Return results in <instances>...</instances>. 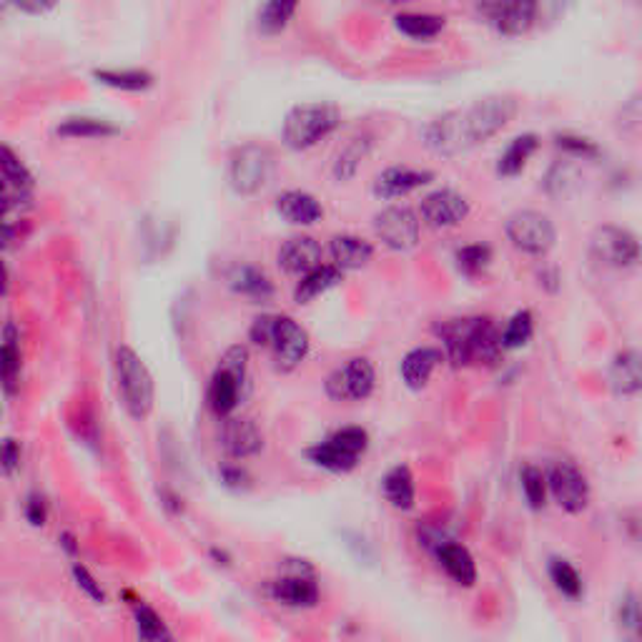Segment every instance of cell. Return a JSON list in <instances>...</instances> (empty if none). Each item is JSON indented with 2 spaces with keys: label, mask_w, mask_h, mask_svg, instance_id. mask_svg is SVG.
I'll return each mask as SVG.
<instances>
[{
  "label": "cell",
  "mask_w": 642,
  "mask_h": 642,
  "mask_svg": "<svg viewBox=\"0 0 642 642\" xmlns=\"http://www.w3.org/2000/svg\"><path fill=\"white\" fill-rule=\"evenodd\" d=\"M269 595L279 605L301 610V607H316V602H319V585L309 575H286L271 582Z\"/></svg>",
  "instance_id": "cell-24"
},
{
  "label": "cell",
  "mask_w": 642,
  "mask_h": 642,
  "mask_svg": "<svg viewBox=\"0 0 642 642\" xmlns=\"http://www.w3.org/2000/svg\"><path fill=\"white\" fill-rule=\"evenodd\" d=\"M56 133L63 138H108L116 136L118 126L101 118H68L56 128Z\"/></svg>",
  "instance_id": "cell-40"
},
{
  "label": "cell",
  "mask_w": 642,
  "mask_h": 642,
  "mask_svg": "<svg viewBox=\"0 0 642 642\" xmlns=\"http://www.w3.org/2000/svg\"><path fill=\"white\" fill-rule=\"evenodd\" d=\"M442 362H447V359H444L442 349L437 347L409 349V352L404 354L402 364H399V374H402L404 387L412 389V392H422Z\"/></svg>",
  "instance_id": "cell-19"
},
{
  "label": "cell",
  "mask_w": 642,
  "mask_h": 642,
  "mask_svg": "<svg viewBox=\"0 0 642 642\" xmlns=\"http://www.w3.org/2000/svg\"><path fill=\"white\" fill-rule=\"evenodd\" d=\"M369 151H372V138L369 136L352 138V141L342 148L337 161H334V176H337L339 181L352 179V176L359 171V166H362L364 158H367Z\"/></svg>",
  "instance_id": "cell-37"
},
{
  "label": "cell",
  "mask_w": 642,
  "mask_h": 642,
  "mask_svg": "<svg viewBox=\"0 0 642 642\" xmlns=\"http://www.w3.org/2000/svg\"><path fill=\"white\" fill-rule=\"evenodd\" d=\"M372 226L377 239L397 254L417 249L419 239H422V219L417 211L404 204L384 206L379 214H374Z\"/></svg>",
  "instance_id": "cell-10"
},
{
  "label": "cell",
  "mask_w": 642,
  "mask_h": 642,
  "mask_svg": "<svg viewBox=\"0 0 642 642\" xmlns=\"http://www.w3.org/2000/svg\"><path fill=\"white\" fill-rule=\"evenodd\" d=\"M23 515H26V520L31 522L33 527L46 525V520H48L46 497H41L38 492H31V495L26 497V505H23Z\"/></svg>",
  "instance_id": "cell-45"
},
{
  "label": "cell",
  "mask_w": 642,
  "mask_h": 642,
  "mask_svg": "<svg viewBox=\"0 0 642 642\" xmlns=\"http://www.w3.org/2000/svg\"><path fill=\"white\" fill-rule=\"evenodd\" d=\"M537 279H540V286L547 294H557V291L562 289V274L557 266H545V269L537 274Z\"/></svg>",
  "instance_id": "cell-48"
},
{
  "label": "cell",
  "mask_w": 642,
  "mask_h": 642,
  "mask_svg": "<svg viewBox=\"0 0 642 642\" xmlns=\"http://www.w3.org/2000/svg\"><path fill=\"white\" fill-rule=\"evenodd\" d=\"M382 495L394 510L412 512L417 507V477L404 462L394 464L382 477Z\"/></svg>",
  "instance_id": "cell-21"
},
{
  "label": "cell",
  "mask_w": 642,
  "mask_h": 642,
  "mask_svg": "<svg viewBox=\"0 0 642 642\" xmlns=\"http://www.w3.org/2000/svg\"><path fill=\"white\" fill-rule=\"evenodd\" d=\"M434 171L429 169H414V166H389L382 174L374 179V196L382 201L404 199V196L414 194L422 186L432 184Z\"/></svg>",
  "instance_id": "cell-17"
},
{
  "label": "cell",
  "mask_w": 642,
  "mask_h": 642,
  "mask_svg": "<svg viewBox=\"0 0 642 642\" xmlns=\"http://www.w3.org/2000/svg\"><path fill=\"white\" fill-rule=\"evenodd\" d=\"M332 402H364L377 389V369L367 357H352L339 364L324 382Z\"/></svg>",
  "instance_id": "cell-9"
},
{
  "label": "cell",
  "mask_w": 642,
  "mask_h": 642,
  "mask_svg": "<svg viewBox=\"0 0 642 642\" xmlns=\"http://www.w3.org/2000/svg\"><path fill=\"white\" fill-rule=\"evenodd\" d=\"M219 477L229 490H244V487H249V472L244 467H239V464H224L219 469Z\"/></svg>",
  "instance_id": "cell-46"
},
{
  "label": "cell",
  "mask_w": 642,
  "mask_h": 642,
  "mask_svg": "<svg viewBox=\"0 0 642 642\" xmlns=\"http://www.w3.org/2000/svg\"><path fill=\"white\" fill-rule=\"evenodd\" d=\"M276 316L279 314H261L251 321L249 339L254 347H261V349L271 347V339H274V329H276Z\"/></svg>",
  "instance_id": "cell-43"
},
{
  "label": "cell",
  "mask_w": 642,
  "mask_h": 642,
  "mask_svg": "<svg viewBox=\"0 0 642 642\" xmlns=\"http://www.w3.org/2000/svg\"><path fill=\"white\" fill-rule=\"evenodd\" d=\"M329 256L337 269L359 271L374 259V246L357 234H337L329 241Z\"/></svg>",
  "instance_id": "cell-23"
},
{
  "label": "cell",
  "mask_w": 642,
  "mask_h": 642,
  "mask_svg": "<svg viewBox=\"0 0 642 642\" xmlns=\"http://www.w3.org/2000/svg\"><path fill=\"white\" fill-rule=\"evenodd\" d=\"M422 138L424 146L437 153V156H457V153L469 151L459 108L457 111H447L442 113V116L432 118V121L422 128Z\"/></svg>",
  "instance_id": "cell-14"
},
{
  "label": "cell",
  "mask_w": 642,
  "mask_h": 642,
  "mask_svg": "<svg viewBox=\"0 0 642 642\" xmlns=\"http://www.w3.org/2000/svg\"><path fill=\"white\" fill-rule=\"evenodd\" d=\"M276 211H279L281 219H286L294 226H311L324 216L319 199L311 196L309 191L299 189H289L276 196Z\"/></svg>",
  "instance_id": "cell-25"
},
{
  "label": "cell",
  "mask_w": 642,
  "mask_h": 642,
  "mask_svg": "<svg viewBox=\"0 0 642 642\" xmlns=\"http://www.w3.org/2000/svg\"><path fill=\"white\" fill-rule=\"evenodd\" d=\"M221 447L229 457L234 459H249L261 452L264 447V437H261L259 427L251 419H224L221 427Z\"/></svg>",
  "instance_id": "cell-20"
},
{
  "label": "cell",
  "mask_w": 642,
  "mask_h": 642,
  "mask_svg": "<svg viewBox=\"0 0 642 642\" xmlns=\"http://www.w3.org/2000/svg\"><path fill=\"white\" fill-rule=\"evenodd\" d=\"M342 123V113L334 103H301L284 116L281 141L291 151H306L332 136Z\"/></svg>",
  "instance_id": "cell-1"
},
{
  "label": "cell",
  "mask_w": 642,
  "mask_h": 642,
  "mask_svg": "<svg viewBox=\"0 0 642 642\" xmlns=\"http://www.w3.org/2000/svg\"><path fill=\"white\" fill-rule=\"evenodd\" d=\"M61 545L66 547L68 555H76L78 552V545H76V537L71 535V532H66V535H61Z\"/></svg>",
  "instance_id": "cell-49"
},
{
  "label": "cell",
  "mask_w": 642,
  "mask_h": 642,
  "mask_svg": "<svg viewBox=\"0 0 642 642\" xmlns=\"http://www.w3.org/2000/svg\"><path fill=\"white\" fill-rule=\"evenodd\" d=\"M93 78L98 83L108 88H116V91H148L153 86V76L148 71H141V68H123V71H93Z\"/></svg>",
  "instance_id": "cell-34"
},
{
  "label": "cell",
  "mask_w": 642,
  "mask_h": 642,
  "mask_svg": "<svg viewBox=\"0 0 642 642\" xmlns=\"http://www.w3.org/2000/svg\"><path fill=\"white\" fill-rule=\"evenodd\" d=\"M617 622L622 630L630 637H635L637 642H642V595L635 590L622 592V597L617 600L615 607Z\"/></svg>",
  "instance_id": "cell-39"
},
{
  "label": "cell",
  "mask_w": 642,
  "mask_h": 642,
  "mask_svg": "<svg viewBox=\"0 0 642 642\" xmlns=\"http://www.w3.org/2000/svg\"><path fill=\"white\" fill-rule=\"evenodd\" d=\"M116 379L118 394H121L126 412L138 422L146 419L151 414L153 402H156V387H153V377L148 367L131 347H118Z\"/></svg>",
  "instance_id": "cell-4"
},
{
  "label": "cell",
  "mask_w": 642,
  "mask_h": 642,
  "mask_svg": "<svg viewBox=\"0 0 642 642\" xmlns=\"http://www.w3.org/2000/svg\"><path fill=\"white\" fill-rule=\"evenodd\" d=\"M133 620H136V632L141 642H171L161 615L143 600H133Z\"/></svg>",
  "instance_id": "cell-35"
},
{
  "label": "cell",
  "mask_w": 642,
  "mask_h": 642,
  "mask_svg": "<svg viewBox=\"0 0 642 642\" xmlns=\"http://www.w3.org/2000/svg\"><path fill=\"white\" fill-rule=\"evenodd\" d=\"M271 354H274L276 369L281 372H291L299 367L309 354V334L301 327L299 321H294L291 316L279 314L276 316V329L274 339H271Z\"/></svg>",
  "instance_id": "cell-13"
},
{
  "label": "cell",
  "mask_w": 642,
  "mask_h": 642,
  "mask_svg": "<svg viewBox=\"0 0 642 642\" xmlns=\"http://www.w3.org/2000/svg\"><path fill=\"white\" fill-rule=\"evenodd\" d=\"M296 13V3H284V0H271V3H264L259 8V16H256V23H259V31L264 36H276V33L284 31L289 26V21Z\"/></svg>",
  "instance_id": "cell-41"
},
{
  "label": "cell",
  "mask_w": 642,
  "mask_h": 642,
  "mask_svg": "<svg viewBox=\"0 0 642 642\" xmlns=\"http://www.w3.org/2000/svg\"><path fill=\"white\" fill-rule=\"evenodd\" d=\"M537 148H540V136L537 133H520V136L512 138L505 146V151L497 158V174L502 179H515L525 171V166L530 164V158L535 156Z\"/></svg>",
  "instance_id": "cell-26"
},
{
  "label": "cell",
  "mask_w": 642,
  "mask_h": 642,
  "mask_svg": "<svg viewBox=\"0 0 642 642\" xmlns=\"http://www.w3.org/2000/svg\"><path fill=\"white\" fill-rule=\"evenodd\" d=\"M276 169L274 151L261 143H244L234 148L226 166V179L229 186L239 196H254L271 181Z\"/></svg>",
  "instance_id": "cell-5"
},
{
  "label": "cell",
  "mask_w": 642,
  "mask_h": 642,
  "mask_svg": "<svg viewBox=\"0 0 642 642\" xmlns=\"http://www.w3.org/2000/svg\"><path fill=\"white\" fill-rule=\"evenodd\" d=\"M537 3L532 0H512V3H479V18L505 38H520L532 31L537 23Z\"/></svg>",
  "instance_id": "cell-11"
},
{
  "label": "cell",
  "mask_w": 642,
  "mask_h": 642,
  "mask_svg": "<svg viewBox=\"0 0 642 642\" xmlns=\"http://www.w3.org/2000/svg\"><path fill=\"white\" fill-rule=\"evenodd\" d=\"M211 557H214L219 565H229V555H226L224 550H219V547H214V550H211Z\"/></svg>",
  "instance_id": "cell-51"
},
{
  "label": "cell",
  "mask_w": 642,
  "mask_h": 642,
  "mask_svg": "<svg viewBox=\"0 0 642 642\" xmlns=\"http://www.w3.org/2000/svg\"><path fill=\"white\" fill-rule=\"evenodd\" d=\"M18 464H21V447H18L16 439H6L3 442V472H6V477L16 472Z\"/></svg>",
  "instance_id": "cell-47"
},
{
  "label": "cell",
  "mask_w": 642,
  "mask_h": 642,
  "mask_svg": "<svg viewBox=\"0 0 642 642\" xmlns=\"http://www.w3.org/2000/svg\"><path fill=\"white\" fill-rule=\"evenodd\" d=\"M517 111H520V103H517V98L510 96V93H495V96L479 98L472 106L459 108L469 148L495 138L502 128H507L515 121Z\"/></svg>",
  "instance_id": "cell-2"
},
{
  "label": "cell",
  "mask_w": 642,
  "mask_h": 642,
  "mask_svg": "<svg viewBox=\"0 0 642 642\" xmlns=\"http://www.w3.org/2000/svg\"><path fill=\"white\" fill-rule=\"evenodd\" d=\"M432 557L437 560L439 570H442L457 587L469 590V587L477 585V562H474V555L469 552V547L462 545L459 540L447 537L444 542H439L432 550Z\"/></svg>",
  "instance_id": "cell-16"
},
{
  "label": "cell",
  "mask_w": 642,
  "mask_h": 642,
  "mask_svg": "<svg viewBox=\"0 0 642 642\" xmlns=\"http://www.w3.org/2000/svg\"><path fill=\"white\" fill-rule=\"evenodd\" d=\"M244 387L246 384H241L234 374H229V372H224V369L216 367L214 377H211V382H209V394H206L211 412H214L216 417L229 419L231 412L239 407Z\"/></svg>",
  "instance_id": "cell-27"
},
{
  "label": "cell",
  "mask_w": 642,
  "mask_h": 642,
  "mask_svg": "<svg viewBox=\"0 0 642 642\" xmlns=\"http://www.w3.org/2000/svg\"><path fill=\"white\" fill-rule=\"evenodd\" d=\"M394 28L402 36L414 38V41H432V38H437L447 28V18L439 16V13L402 11L394 16Z\"/></svg>",
  "instance_id": "cell-30"
},
{
  "label": "cell",
  "mask_w": 642,
  "mask_h": 642,
  "mask_svg": "<svg viewBox=\"0 0 642 642\" xmlns=\"http://www.w3.org/2000/svg\"><path fill=\"white\" fill-rule=\"evenodd\" d=\"M505 236L520 254L542 256L550 254L557 244V226L547 214L537 209H520L507 216Z\"/></svg>",
  "instance_id": "cell-7"
},
{
  "label": "cell",
  "mask_w": 642,
  "mask_h": 642,
  "mask_svg": "<svg viewBox=\"0 0 642 642\" xmlns=\"http://www.w3.org/2000/svg\"><path fill=\"white\" fill-rule=\"evenodd\" d=\"M547 577H550L557 595H562L565 600L580 602L585 597V577H582V572L567 557H550L547 560Z\"/></svg>",
  "instance_id": "cell-29"
},
{
  "label": "cell",
  "mask_w": 642,
  "mask_h": 642,
  "mask_svg": "<svg viewBox=\"0 0 642 642\" xmlns=\"http://www.w3.org/2000/svg\"><path fill=\"white\" fill-rule=\"evenodd\" d=\"M547 490L550 500L560 507L565 515H585L592 502V485L587 474L570 459H555L547 464Z\"/></svg>",
  "instance_id": "cell-6"
},
{
  "label": "cell",
  "mask_w": 642,
  "mask_h": 642,
  "mask_svg": "<svg viewBox=\"0 0 642 642\" xmlns=\"http://www.w3.org/2000/svg\"><path fill=\"white\" fill-rule=\"evenodd\" d=\"M226 284L234 294L244 296V299H251L254 304H264L274 296V281L266 274L264 269L251 264H239L226 274Z\"/></svg>",
  "instance_id": "cell-22"
},
{
  "label": "cell",
  "mask_w": 642,
  "mask_h": 642,
  "mask_svg": "<svg viewBox=\"0 0 642 642\" xmlns=\"http://www.w3.org/2000/svg\"><path fill=\"white\" fill-rule=\"evenodd\" d=\"M532 337H535V314L530 309H520L507 319L505 329H502V349L515 352V349L527 347Z\"/></svg>",
  "instance_id": "cell-33"
},
{
  "label": "cell",
  "mask_w": 642,
  "mask_h": 642,
  "mask_svg": "<svg viewBox=\"0 0 642 642\" xmlns=\"http://www.w3.org/2000/svg\"><path fill=\"white\" fill-rule=\"evenodd\" d=\"M607 389L620 399L642 394V349H622L605 369Z\"/></svg>",
  "instance_id": "cell-15"
},
{
  "label": "cell",
  "mask_w": 642,
  "mask_h": 642,
  "mask_svg": "<svg viewBox=\"0 0 642 642\" xmlns=\"http://www.w3.org/2000/svg\"><path fill=\"white\" fill-rule=\"evenodd\" d=\"M219 369L234 374L241 384H246V379H249V349H246L244 344H234V347H229L224 354H221Z\"/></svg>",
  "instance_id": "cell-42"
},
{
  "label": "cell",
  "mask_w": 642,
  "mask_h": 642,
  "mask_svg": "<svg viewBox=\"0 0 642 642\" xmlns=\"http://www.w3.org/2000/svg\"><path fill=\"white\" fill-rule=\"evenodd\" d=\"M590 256L605 269L625 271L640 264L642 244L625 226L602 224L590 236Z\"/></svg>",
  "instance_id": "cell-8"
},
{
  "label": "cell",
  "mask_w": 642,
  "mask_h": 642,
  "mask_svg": "<svg viewBox=\"0 0 642 642\" xmlns=\"http://www.w3.org/2000/svg\"><path fill=\"white\" fill-rule=\"evenodd\" d=\"M73 580H76V585L81 587L83 592H86L88 597H91L93 602H106V592L101 590V582L96 580V577L91 575V572H88V567L86 565H81V562H73Z\"/></svg>",
  "instance_id": "cell-44"
},
{
  "label": "cell",
  "mask_w": 642,
  "mask_h": 642,
  "mask_svg": "<svg viewBox=\"0 0 642 642\" xmlns=\"http://www.w3.org/2000/svg\"><path fill=\"white\" fill-rule=\"evenodd\" d=\"M369 449V432L364 427H342L324 442L306 449V459L314 467L332 474H349L359 467Z\"/></svg>",
  "instance_id": "cell-3"
},
{
  "label": "cell",
  "mask_w": 642,
  "mask_h": 642,
  "mask_svg": "<svg viewBox=\"0 0 642 642\" xmlns=\"http://www.w3.org/2000/svg\"><path fill=\"white\" fill-rule=\"evenodd\" d=\"M344 281V271L337 269L334 264H321L319 269L309 271L306 276H301L299 284L294 289V301L296 304H309L316 296L327 294L329 289L339 286Z\"/></svg>",
  "instance_id": "cell-31"
},
{
  "label": "cell",
  "mask_w": 642,
  "mask_h": 642,
  "mask_svg": "<svg viewBox=\"0 0 642 642\" xmlns=\"http://www.w3.org/2000/svg\"><path fill=\"white\" fill-rule=\"evenodd\" d=\"M21 334L16 324L8 321L3 327V344H0V372H3V389L8 397H13L21 382Z\"/></svg>",
  "instance_id": "cell-28"
},
{
  "label": "cell",
  "mask_w": 642,
  "mask_h": 642,
  "mask_svg": "<svg viewBox=\"0 0 642 642\" xmlns=\"http://www.w3.org/2000/svg\"><path fill=\"white\" fill-rule=\"evenodd\" d=\"M472 214V204L454 189H434L419 201V219L429 229H454Z\"/></svg>",
  "instance_id": "cell-12"
},
{
  "label": "cell",
  "mask_w": 642,
  "mask_h": 642,
  "mask_svg": "<svg viewBox=\"0 0 642 642\" xmlns=\"http://www.w3.org/2000/svg\"><path fill=\"white\" fill-rule=\"evenodd\" d=\"M520 490L532 512L545 510L547 500H550L545 469H540L537 464H525V467L520 469Z\"/></svg>",
  "instance_id": "cell-32"
},
{
  "label": "cell",
  "mask_w": 642,
  "mask_h": 642,
  "mask_svg": "<svg viewBox=\"0 0 642 642\" xmlns=\"http://www.w3.org/2000/svg\"><path fill=\"white\" fill-rule=\"evenodd\" d=\"M21 11H31V13H43L46 8H51V3H18Z\"/></svg>",
  "instance_id": "cell-50"
},
{
  "label": "cell",
  "mask_w": 642,
  "mask_h": 642,
  "mask_svg": "<svg viewBox=\"0 0 642 642\" xmlns=\"http://www.w3.org/2000/svg\"><path fill=\"white\" fill-rule=\"evenodd\" d=\"M492 246L485 241H474V244H464L454 251V264L464 276H479L485 274L492 264Z\"/></svg>",
  "instance_id": "cell-36"
},
{
  "label": "cell",
  "mask_w": 642,
  "mask_h": 642,
  "mask_svg": "<svg viewBox=\"0 0 642 642\" xmlns=\"http://www.w3.org/2000/svg\"><path fill=\"white\" fill-rule=\"evenodd\" d=\"M552 143H555L557 151L565 153L567 158H575V161H597L602 156V148L597 146V141H592L590 136H580V133H555Z\"/></svg>",
  "instance_id": "cell-38"
},
{
  "label": "cell",
  "mask_w": 642,
  "mask_h": 642,
  "mask_svg": "<svg viewBox=\"0 0 642 642\" xmlns=\"http://www.w3.org/2000/svg\"><path fill=\"white\" fill-rule=\"evenodd\" d=\"M321 256H324V249L316 239L311 236H291L284 244L279 246V254H276V261H279L281 271L289 276H306L309 271L319 269Z\"/></svg>",
  "instance_id": "cell-18"
}]
</instances>
